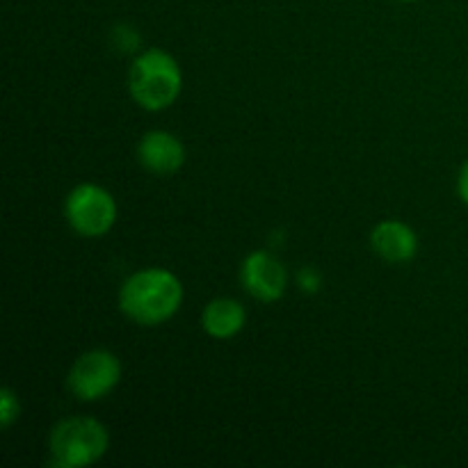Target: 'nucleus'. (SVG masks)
Masks as SVG:
<instances>
[{"label": "nucleus", "mask_w": 468, "mask_h": 468, "mask_svg": "<svg viewBox=\"0 0 468 468\" xmlns=\"http://www.w3.org/2000/svg\"><path fill=\"white\" fill-rule=\"evenodd\" d=\"M457 192H460L462 201L468 206V163H464L460 176H457Z\"/></svg>", "instance_id": "13"}, {"label": "nucleus", "mask_w": 468, "mask_h": 468, "mask_svg": "<svg viewBox=\"0 0 468 468\" xmlns=\"http://www.w3.org/2000/svg\"><path fill=\"white\" fill-rule=\"evenodd\" d=\"M402 3H414V0H402Z\"/></svg>", "instance_id": "14"}, {"label": "nucleus", "mask_w": 468, "mask_h": 468, "mask_svg": "<svg viewBox=\"0 0 468 468\" xmlns=\"http://www.w3.org/2000/svg\"><path fill=\"white\" fill-rule=\"evenodd\" d=\"M240 279L245 291L261 302H277L288 283L283 265L268 251H254L247 256L240 268Z\"/></svg>", "instance_id": "6"}, {"label": "nucleus", "mask_w": 468, "mask_h": 468, "mask_svg": "<svg viewBox=\"0 0 468 468\" xmlns=\"http://www.w3.org/2000/svg\"><path fill=\"white\" fill-rule=\"evenodd\" d=\"M183 302V286L169 270L151 268L135 272L123 282L119 306L137 324L154 327L178 311Z\"/></svg>", "instance_id": "1"}, {"label": "nucleus", "mask_w": 468, "mask_h": 468, "mask_svg": "<svg viewBox=\"0 0 468 468\" xmlns=\"http://www.w3.org/2000/svg\"><path fill=\"white\" fill-rule=\"evenodd\" d=\"M64 213L73 231L85 238H99L112 229L117 219V204L108 190L82 183L69 192Z\"/></svg>", "instance_id": "4"}, {"label": "nucleus", "mask_w": 468, "mask_h": 468, "mask_svg": "<svg viewBox=\"0 0 468 468\" xmlns=\"http://www.w3.org/2000/svg\"><path fill=\"white\" fill-rule=\"evenodd\" d=\"M137 155H140V163L149 172L160 174V176L178 172L183 163H186V149L178 142V137L165 131L146 133L142 137L140 146H137Z\"/></svg>", "instance_id": "7"}, {"label": "nucleus", "mask_w": 468, "mask_h": 468, "mask_svg": "<svg viewBox=\"0 0 468 468\" xmlns=\"http://www.w3.org/2000/svg\"><path fill=\"white\" fill-rule=\"evenodd\" d=\"M18 411H21L18 398L14 396L12 388H3V400H0V423H3L5 430L18 419Z\"/></svg>", "instance_id": "10"}, {"label": "nucleus", "mask_w": 468, "mask_h": 468, "mask_svg": "<svg viewBox=\"0 0 468 468\" xmlns=\"http://www.w3.org/2000/svg\"><path fill=\"white\" fill-rule=\"evenodd\" d=\"M370 242H373L378 256H382L388 263H405V261L414 259L416 250H419L416 233L407 224L396 222V219L379 222L370 233Z\"/></svg>", "instance_id": "8"}, {"label": "nucleus", "mask_w": 468, "mask_h": 468, "mask_svg": "<svg viewBox=\"0 0 468 468\" xmlns=\"http://www.w3.org/2000/svg\"><path fill=\"white\" fill-rule=\"evenodd\" d=\"M114 39H123L117 44L122 50H135L137 44H140V37H137V32L133 30V27H126V26H122L114 30Z\"/></svg>", "instance_id": "12"}, {"label": "nucleus", "mask_w": 468, "mask_h": 468, "mask_svg": "<svg viewBox=\"0 0 468 468\" xmlns=\"http://www.w3.org/2000/svg\"><path fill=\"white\" fill-rule=\"evenodd\" d=\"M122 378V364L108 350H91L78 356L69 373V388L78 400L94 402L108 396Z\"/></svg>", "instance_id": "5"}, {"label": "nucleus", "mask_w": 468, "mask_h": 468, "mask_svg": "<svg viewBox=\"0 0 468 468\" xmlns=\"http://www.w3.org/2000/svg\"><path fill=\"white\" fill-rule=\"evenodd\" d=\"M201 324L213 338H231L245 327V309L231 297H219L206 306Z\"/></svg>", "instance_id": "9"}, {"label": "nucleus", "mask_w": 468, "mask_h": 468, "mask_svg": "<svg viewBox=\"0 0 468 468\" xmlns=\"http://www.w3.org/2000/svg\"><path fill=\"white\" fill-rule=\"evenodd\" d=\"M297 283L304 292H315L320 288V274L314 268H302L297 272Z\"/></svg>", "instance_id": "11"}, {"label": "nucleus", "mask_w": 468, "mask_h": 468, "mask_svg": "<svg viewBox=\"0 0 468 468\" xmlns=\"http://www.w3.org/2000/svg\"><path fill=\"white\" fill-rule=\"evenodd\" d=\"M108 430L90 416L59 420L50 432V457L58 468H80L99 462L108 451Z\"/></svg>", "instance_id": "3"}, {"label": "nucleus", "mask_w": 468, "mask_h": 468, "mask_svg": "<svg viewBox=\"0 0 468 468\" xmlns=\"http://www.w3.org/2000/svg\"><path fill=\"white\" fill-rule=\"evenodd\" d=\"M183 87L181 69L176 59L158 48L137 55L128 73V90L140 108L158 112L178 99Z\"/></svg>", "instance_id": "2"}]
</instances>
